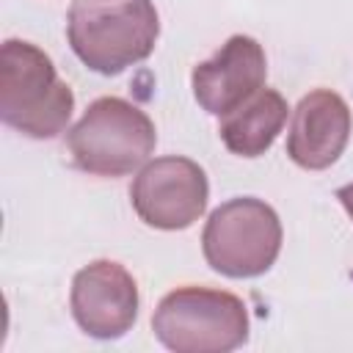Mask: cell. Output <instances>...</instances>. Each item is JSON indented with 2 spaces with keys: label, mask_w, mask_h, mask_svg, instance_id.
Returning a JSON list of instances; mask_svg holds the SVG:
<instances>
[{
  "label": "cell",
  "mask_w": 353,
  "mask_h": 353,
  "mask_svg": "<svg viewBox=\"0 0 353 353\" xmlns=\"http://www.w3.org/2000/svg\"><path fill=\"white\" fill-rule=\"evenodd\" d=\"M69 303L88 336L119 339L138 317V284L119 262L97 259L74 273Z\"/></svg>",
  "instance_id": "obj_7"
},
{
  "label": "cell",
  "mask_w": 353,
  "mask_h": 353,
  "mask_svg": "<svg viewBox=\"0 0 353 353\" xmlns=\"http://www.w3.org/2000/svg\"><path fill=\"white\" fill-rule=\"evenodd\" d=\"M152 331L174 353H226L248 339V312L226 290L179 287L157 303Z\"/></svg>",
  "instance_id": "obj_4"
},
{
  "label": "cell",
  "mask_w": 353,
  "mask_h": 353,
  "mask_svg": "<svg viewBox=\"0 0 353 353\" xmlns=\"http://www.w3.org/2000/svg\"><path fill=\"white\" fill-rule=\"evenodd\" d=\"M350 138V108L331 88L309 91L292 110L287 154L306 171H323L339 160Z\"/></svg>",
  "instance_id": "obj_9"
},
{
  "label": "cell",
  "mask_w": 353,
  "mask_h": 353,
  "mask_svg": "<svg viewBox=\"0 0 353 353\" xmlns=\"http://www.w3.org/2000/svg\"><path fill=\"white\" fill-rule=\"evenodd\" d=\"M66 36L88 69L119 74L152 55L160 19L152 0H74Z\"/></svg>",
  "instance_id": "obj_1"
},
{
  "label": "cell",
  "mask_w": 353,
  "mask_h": 353,
  "mask_svg": "<svg viewBox=\"0 0 353 353\" xmlns=\"http://www.w3.org/2000/svg\"><path fill=\"white\" fill-rule=\"evenodd\" d=\"M287 121V102L273 88H259L248 102L221 116L218 135L232 154L259 157L265 154Z\"/></svg>",
  "instance_id": "obj_10"
},
{
  "label": "cell",
  "mask_w": 353,
  "mask_h": 353,
  "mask_svg": "<svg viewBox=\"0 0 353 353\" xmlns=\"http://www.w3.org/2000/svg\"><path fill=\"white\" fill-rule=\"evenodd\" d=\"M201 251L207 265L221 276H262L281 251V221L259 199H229L212 210L201 234Z\"/></svg>",
  "instance_id": "obj_5"
},
{
  "label": "cell",
  "mask_w": 353,
  "mask_h": 353,
  "mask_svg": "<svg viewBox=\"0 0 353 353\" xmlns=\"http://www.w3.org/2000/svg\"><path fill=\"white\" fill-rule=\"evenodd\" d=\"M72 110L74 94L50 55L30 41L8 39L0 52V119L28 138H55Z\"/></svg>",
  "instance_id": "obj_2"
},
{
  "label": "cell",
  "mask_w": 353,
  "mask_h": 353,
  "mask_svg": "<svg viewBox=\"0 0 353 353\" xmlns=\"http://www.w3.org/2000/svg\"><path fill=\"white\" fill-rule=\"evenodd\" d=\"M265 50L251 36H232L210 61L193 69V97L212 113L226 116L265 85Z\"/></svg>",
  "instance_id": "obj_8"
},
{
  "label": "cell",
  "mask_w": 353,
  "mask_h": 353,
  "mask_svg": "<svg viewBox=\"0 0 353 353\" xmlns=\"http://www.w3.org/2000/svg\"><path fill=\"white\" fill-rule=\"evenodd\" d=\"M152 119L121 97H99L66 132V149L80 171L94 176H124L154 152Z\"/></svg>",
  "instance_id": "obj_3"
},
{
  "label": "cell",
  "mask_w": 353,
  "mask_h": 353,
  "mask_svg": "<svg viewBox=\"0 0 353 353\" xmlns=\"http://www.w3.org/2000/svg\"><path fill=\"white\" fill-rule=\"evenodd\" d=\"M350 279H353V270H350Z\"/></svg>",
  "instance_id": "obj_12"
},
{
  "label": "cell",
  "mask_w": 353,
  "mask_h": 353,
  "mask_svg": "<svg viewBox=\"0 0 353 353\" xmlns=\"http://www.w3.org/2000/svg\"><path fill=\"white\" fill-rule=\"evenodd\" d=\"M336 199L342 201V207H345L347 215L353 218V182H350V185H342V188L336 190Z\"/></svg>",
  "instance_id": "obj_11"
},
{
  "label": "cell",
  "mask_w": 353,
  "mask_h": 353,
  "mask_svg": "<svg viewBox=\"0 0 353 353\" xmlns=\"http://www.w3.org/2000/svg\"><path fill=\"white\" fill-rule=\"evenodd\" d=\"M207 174L190 157H157L130 185V201L146 226L176 232L196 223L207 210Z\"/></svg>",
  "instance_id": "obj_6"
}]
</instances>
